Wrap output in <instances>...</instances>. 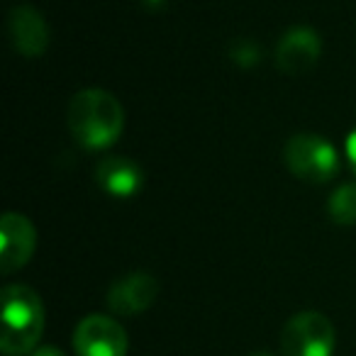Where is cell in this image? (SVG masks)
Segmentation results:
<instances>
[{"label":"cell","mask_w":356,"mask_h":356,"mask_svg":"<svg viewBox=\"0 0 356 356\" xmlns=\"http://www.w3.org/2000/svg\"><path fill=\"white\" fill-rule=\"evenodd\" d=\"M69 129L86 149H108L122 134L124 110L113 93L103 88H86L69 103Z\"/></svg>","instance_id":"1"},{"label":"cell","mask_w":356,"mask_h":356,"mask_svg":"<svg viewBox=\"0 0 356 356\" xmlns=\"http://www.w3.org/2000/svg\"><path fill=\"white\" fill-rule=\"evenodd\" d=\"M44 332V305L30 286L3 288V334L0 349L6 356L32 354Z\"/></svg>","instance_id":"2"},{"label":"cell","mask_w":356,"mask_h":356,"mask_svg":"<svg viewBox=\"0 0 356 356\" xmlns=\"http://www.w3.org/2000/svg\"><path fill=\"white\" fill-rule=\"evenodd\" d=\"M283 161L288 171L305 184H327L339 173V154L320 134H293L283 149Z\"/></svg>","instance_id":"3"},{"label":"cell","mask_w":356,"mask_h":356,"mask_svg":"<svg viewBox=\"0 0 356 356\" xmlns=\"http://www.w3.org/2000/svg\"><path fill=\"white\" fill-rule=\"evenodd\" d=\"M334 327L322 312L305 310L293 315L281 332L283 356H332L334 354Z\"/></svg>","instance_id":"4"},{"label":"cell","mask_w":356,"mask_h":356,"mask_svg":"<svg viewBox=\"0 0 356 356\" xmlns=\"http://www.w3.org/2000/svg\"><path fill=\"white\" fill-rule=\"evenodd\" d=\"M79 356H127V332L108 315H88L74 332Z\"/></svg>","instance_id":"5"},{"label":"cell","mask_w":356,"mask_h":356,"mask_svg":"<svg viewBox=\"0 0 356 356\" xmlns=\"http://www.w3.org/2000/svg\"><path fill=\"white\" fill-rule=\"evenodd\" d=\"M37 247V229L25 215L6 213L0 220V268L15 273L32 259Z\"/></svg>","instance_id":"6"},{"label":"cell","mask_w":356,"mask_h":356,"mask_svg":"<svg viewBox=\"0 0 356 356\" xmlns=\"http://www.w3.org/2000/svg\"><path fill=\"white\" fill-rule=\"evenodd\" d=\"M322 54L320 35L310 27H291L278 40L276 47V66L286 76L307 74L317 64Z\"/></svg>","instance_id":"7"},{"label":"cell","mask_w":356,"mask_h":356,"mask_svg":"<svg viewBox=\"0 0 356 356\" xmlns=\"http://www.w3.org/2000/svg\"><path fill=\"white\" fill-rule=\"evenodd\" d=\"M159 296V283L154 276L144 271H134L127 276L118 278L108 291V307L115 315H139L147 307H152V302Z\"/></svg>","instance_id":"8"},{"label":"cell","mask_w":356,"mask_h":356,"mask_svg":"<svg viewBox=\"0 0 356 356\" xmlns=\"http://www.w3.org/2000/svg\"><path fill=\"white\" fill-rule=\"evenodd\" d=\"M8 32L13 47L27 59H37L49 47V27L40 10L30 6H15L8 15Z\"/></svg>","instance_id":"9"},{"label":"cell","mask_w":356,"mask_h":356,"mask_svg":"<svg viewBox=\"0 0 356 356\" xmlns=\"http://www.w3.org/2000/svg\"><path fill=\"white\" fill-rule=\"evenodd\" d=\"M95 181L113 198H132L142 191L144 173L132 159L103 156L95 166Z\"/></svg>","instance_id":"10"},{"label":"cell","mask_w":356,"mask_h":356,"mask_svg":"<svg viewBox=\"0 0 356 356\" xmlns=\"http://www.w3.org/2000/svg\"><path fill=\"white\" fill-rule=\"evenodd\" d=\"M330 220L341 227L356 225V184H344L330 195L327 200Z\"/></svg>","instance_id":"11"},{"label":"cell","mask_w":356,"mask_h":356,"mask_svg":"<svg viewBox=\"0 0 356 356\" xmlns=\"http://www.w3.org/2000/svg\"><path fill=\"white\" fill-rule=\"evenodd\" d=\"M244 56H249V61H252V64H257V61H259V47L252 44V42H237V44H234V56H232V59L237 61V64L247 66V59H244Z\"/></svg>","instance_id":"12"},{"label":"cell","mask_w":356,"mask_h":356,"mask_svg":"<svg viewBox=\"0 0 356 356\" xmlns=\"http://www.w3.org/2000/svg\"><path fill=\"white\" fill-rule=\"evenodd\" d=\"M346 159H349V166H351V171L356 173V127L349 132V137H346Z\"/></svg>","instance_id":"13"},{"label":"cell","mask_w":356,"mask_h":356,"mask_svg":"<svg viewBox=\"0 0 356 356\" xmlns=\"http://www.w3.org/2000/svg\"><path fill=\"white\" fill-rule=\"evenodd\" d=\"M32 356H66L61 349H56V346H40V349L32 351Z\"/></svg>","instance_id":"14"},{"label":"cell","mask_w":356,"mask_h":356,"mask_svg":"<svg viewBox=\"0 0 356 356\" xmlns=\"http://www.w3.org/2000/svg\"><path fill=\"white\" fill-rule=\"evenodd\" d=\"M247 356H273V354H268V351H254V354H247Z\"/></svg>","instance_id":"15"}]
</instances>
